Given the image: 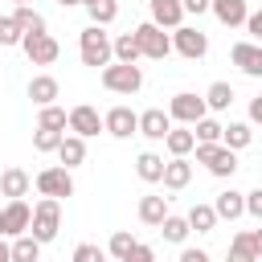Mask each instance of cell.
<instances>
[{"label": "cell", "mask_w": 262, "mask_h": 262, "mask_svg": "<svg viewBox=\"0 0 262 262\" xmlns=\"http://www.w3.org/2000/svg\"><path fill=\"white\" fill-rule=\"evenodd\" d=\"M111 57H115V41L102 33V25H90V29H82V66H111Z\"/></svg>", "instance_id": "1"}, {"label": "cell", "mask_w": 262, "mask_h": 262, "mask_svg": "<svg viewBox=\"0 0 262 262\" xmlns=\"http://www.w3.org/2000/svg\"><path fill=\"white\" fill-rule=\"evenodd\" d=\"M33 237L45 246V242H53L57 237V229H61V201H53V196H41L37 201V209H33Z\"/></svg>", "instance_id": "2"}, {"label": "cell", "mask_w": 262, "mask_h": 262, "mask_svg": "<svg viewBox=\"0 0 262 262\" xmlns=\"http://www.w3.org/2000/svg\"><path fill=\"white\" fill-rule=\"evenodd\" d=\"M196 164H205L213 176H233L237 172V156L225 143H196Z\"/></svg>", "instance_id": "3"}, {"label": "cell", "mask_w": 262, "mask_h": 262, "mask_svg": "<svg viewBox=\"0 0 262 262\" xmlns=\"http://www.w3.org/2000/svg\"><path fill=\"white\" fill-rule=\"evenodd\" d=\"M102 86L115 90V94H135V90L143 86V70H139V66H123V61H115V66L102 70Z\"/></svg>", "instance_id": "4"}, {"label": "cell", "mask_w": 262, "mask_h": 262, "mask_svg": "<svg viewBox=\"0 0 262 262\" xmlns=\"http://www.w3.org/2000/svg\"><path fill=\"white\" fill-rule=\"evenodd\" d=\"M135 41H139V53H143V57H156V61H164V57L172 53V41H168V33H164L160 25H151V20H143V25L135 29Z\"/></svg>", "instance_id": "5"}, {"label": "cell", "mask_w": 262, "mask_h": 262, "mask_svg": "<svg viewBox=\"0 0 262 262\" xmlns=\"http://www.w3.org/2000/svg\"><path fill=\"white\" fill-rule=\"evenodd\" d=\"M20 49L29 53V61H33V66H53V61H57V53H61V45H57L49 33H25Z\"/></svg>", "instance_id": "6"}, {"label": "cell", "mask_w": 262, "mask_h": 262, "mask_svg": "<svg viewBox=\"0 0 262 262\" xmlns=\"http://www.w3.org/2000/svg\"><path fill=\"white\" fill-rule=\"evenodd\" d=\"M37 188H41V196L61 201V196H74V176H70V168H45V172H37Z\"/></svg>", "instance_id": "7"}, {"label": "cell", "mask_w": 262, "mask_h": 262, "mask_svg": "<svg viewBox=\"0 0 262 262\" xmlns=\"http://www.w3.org/2000/svg\"><path fill=\"white\" fill-rule=\"evenodd\" d=\"M205 111H209V102L196 98V94H172V102H168V115L180 119V123H192V127L205 119Z\"/></svg>", "instance_id": "8"}, {"label": "cell", "mask_w": 262, "mask_h": 262, "mask_svg": "<svg viewBox=\"0 0 262 262\" xmlns=\"http://www.w3.org/2000/svg\"><path fill=\"white\" fill-rule=\"evenodd\" d=\"M172 49H176V53H184L188 61H196V57H205V53H209V37H205L201 29H176Z\"/></svg>", "instance_id": "9"}, {"label": "cell", "mask_w": 262, "mask_h": 262, "mask_svg": "<svg viewBox=\"0 0 262 262\" xmlns=\"http://www.w3.org/2000/svg\"><path fill=\"white\" fill-rule=\"evenodd\" d=\"M102 123H106V131H111L115 139H127V135L139 131V115H135L131 106H111V111L102 115Z\"/></svg>", "instance_id": "10"}, {"label": "cell", "mask_w": 262, "mask_h": 262, "mask_svg": "<svg viewBox=\"0 0 262 262\" xmlns=\"http://www.w3.org/2000/svg\"><path fill=\"white\" fill-rule=\"evenodd\" d=\"M229 57H233V66H237L242 74L262 78V45H254V41H237V45L229 49Z\"/></svg>", "instance_id": "11"}, {"label": "cell", "mask_w": 262, "mask_h": 262, "mask_svg": "<svg viewBox=\"0 0 262 262\" xmlns=\"http://www.w3.org/2000/svg\"><path fill=\"white\" fill-rule=\"evenodd\" d=\"M70 131L74 135H98V131H106V123H102V115L94 111V106H74L70 111Z\"/></svg>", "instance_id": "12"}, {"label": "cell", "mask_w": 262, "mask_h": 262, "mask_svg": "<svg viewBox=\"0 0 262 262\" xmlns=\"http://www.w3.org/2000/svg\"><path fill=\"white\" fill-rule=\"evenodd\" d=\"M168 131H172V115H168V111L151 106V111L139 115V135H147V139H168Z\"/></svg>", "instance_id": "13"}, {"label": "cell", "mask_w": 262, "mask_h": 262, "mask_svg": "<svg viewBox=\"0 0 262 262\" xmlns=\"http://www.w3.org/2000/svg\"><path fill=\"white\" fill-rule=\"evenodd\" d=\"M147 8H151V25L180 29V16H184V4L180 0H147Z\"/></svg>", "instance_id": "14"}, {"label": "cell", "mask_w": 262, "mask_h": 262, "mask_svg": "<svg viewBox=\"0 0 262 262\" xmlns=\"http://www.w3.org/2000/svg\"><path fill=\"white\" fill-rule=\"evenodd\" d=\"M25 192H29V172H25V168H4V172H0V196L20 201Z\"/></svg>", "instance_id": "15"}, {"label": "cell", "mask_w": 262, "mask_h": 262, "mask_svg": "<svg viewBox=\"0 0 262 262\" xmlns=\"http://www.w3.org/2000/svg\"><path fill=\"white\" fill-rule=\"evenodd\" d=\"M139 221H143V225H164V221H168V196L147 192V196L139 201Z\"/></svg>", "instance_id": "16"}, {"label": "cell", "mask_w": 262, "mask_h": 262, "mask_svg": "<svg viewBox=\"0 0 262 262\" xmlns=\"http://www.w3.org/2000/svg\"><path fill=\"white\" fill-rule=\"evenodd\" d=\"M4 221H8V233L20 237V233L33 225V209H29L25 201H8V205H4Z\"/></svg>", "instance_id": "17"}, {"label": "cell", "mask_w": 262, "mask_h": 262, "mask_svg": "<svg viewBox=\"0 0 262 262\" xmlns=\"http://www.w3.org/2000/svg\"><path fill=\"white\" fill-rule=\"evenodd\" d=\"M213 16L233 29V25H246L250 12H246V0H213Z\"/></svg>", "instance_id": "18"}, {"label": "cell", "mask_w": 262, "mask_h": 262, "mask_svg": "<svg viewBox=\"0 0 262 262\" xmlns=\"http://www.w3.org/2000/svg\"><path fill=\"white\" fill-rule=\"evenodd\" d=\"M29 98H33L37 106H53V98H57V78L37 74V78L29 82Z\"/></svg>", "instance_id": "19"}, {"label": "cell", "mask_w": 262, "mask_h": 262, "mask_svg": "<svg viewBox=\"0 0 262 262\" xmlns=\"http://www.w3.org/2000/svg\"><path fill=\"white\" fill-rule=\"evenodd\" d=\"M213 209H217V217L233 221V217H242V213H246V192H233V188H225V192L213 201Z\"/></svg>", "instance_id": "20"}, {"label": "cell", "mask_w": 262, "mask_h": 262, "mask_svg": "<svg viewBox=\"0 0 262 262\" xmlns=\"http://www.w3.org/2000/svg\"><path fill=\"white\" fill-rule=\"evenodd\" d=\"M57 156H61L66 168H78V164L86 160V139H82V135H66L61 147H57Z\"/></svg>", "instance_id": "21"}, {"label": "cell", "mask_w": 262, "mask_h": 262, "mask_svg": "<svg viewBox=\"0 0 262 262\" xmlns=\"http://www.w3.org/2000/svg\"><path fill=\"white\" fill-rule=\"evenodd\" d=\"M192 180V164L188 160H168L164 164V188H184Z\"/></svg>", "instance_id": "22"}, {"label": "cell", "mask_w": 262, "mask_h": 262, "mask_svg": "<svg viewBox=\"0 0 262 262\" xmlns=\"http://www.w3.org/2000/svg\"><path fill=\"white\" fill-rule=\"evenodd\" d=\"M188 225H192L196 233H213V225H217V209H213V205H192V209H188Z\"/></svg>", "instance_id": "23"}, {"label": "cell", "mask_w": 262, "mask_h": 262, "mask_svg": "<svg viewBox=\"0 0 262 262\" xmlns=\"http://www.w3.org/2000/svg\"><path fill=\"white\" fill-rule=\"evenodd\" d=\"M37 258H41V242L33 233H20L12 242V262H37Z\"/></svg>", "instance_id": "24"}, {"label": "cell", "mask_w": 262, "mask_h": 262, "mask_svg": "<svg viewBox=\"0 0 262 262\" xmlns=\"http://www.w3.org/2000/svg\"><path fill=\"white\" fill-rule=\"evenodd\" d=\"M115 57L123 61V66H135L143 53H139V41H135V33H123V37H115Z\"/></svg>", "instance_id": "25"}, {"label": "cell", "mask_w": 262, "mask_h": 262, "mask_svg": "<svg viewBox=\"0 0 262 262\" xmlns=\"http://www.w3.org/2000/svg\"><path fill=\"white\" fill-rule=\"evenodd\" d=\"M164 143H168L172 160H184V156L196 147V135H192V131H168V139H164Z\"/></svg>", "instance_id": "26"}, {"label": "cell", "mask_w": 262, "mask_h": 262, "mask_svg": "<svg viewBox=\"0 0 262 262\" xmlns=\"http://www.w3.org/2000/svg\"><path fill=\"white\" fill-rule=\"evenodd\" d=\"M135 172H139L143 180H164V160H160L156 151H143V156L135 160Z\"/></svg>", "instance_id": "27"}, {"label": "cell", "mask_w": 262, "mask_h": 262, "mask_svg": "<svg viewBox=\"0 0 262 262\" xmlns=\"http://www.w3.org/2000/svg\"><path fill=\"white\" fill-rule=\"evenodd\" d=\"M86 12H90L94 25H111V20L119 16V4H115V0H86Z\"/></svg>", "instance_id": "28"}, {"label": "cell", "mask_w": 262, "mask_h": 262, "mask_svg": "<svg viewBox=\"0 0 262 262\" xmlns=\"http://www.w3.org/2000/svg\"><path fill=\"white\" fill-rule=\"evenodd\" d=\"M229 262H258V250H254L250 233H237V237L229 242Z\"/></svg>", "instance_id": "29"}, {"label": "cell", "mask_w": 262, "mask_h": 262, "mask_svg": "<svg viewBox=\"0 0 262 262\" xmlns=\"http://www.w3.org/2000/svg\"><path fill=\"white\" fill-rule=\"evenodd\" d=\"M12 20H16L25 33H45V16H41V12H33L29 4H20V8L12 12Z\"/></svg>", "instance_id": "30"}, {"label": "cell", "mask_w": 262, "mask_h": 262, "mask_svg": "<svg viewBox=\"0 0 262 262\" xmlns=\"http://www.w3.org/2000/svg\"><path fill=\"white\" fill-rule=\"evenodd\" d=\"M205 102H209V111H225V106L233 102V86H229V82H213L209 94H205Z\"/></svg>", "instance_id": "31"}, {"label": "cell", "mask_w": 262, "mask_h": 262, "mask_svg": "<svg viewBox=\"0 0 262 262\" xmlns=\"http://www.w3.org/2000/svg\"><path fill=\"white\" fill-rule=\"evenodd\" d=\"M221 143H225L229 151H237V147H246V143H250V127H246V123H229V127L221 131Z\"/></svg>", "instance_id": "32"}, {"label": "cell", "mask_w": 262, "mask_h": 262, "mask_svg": "<svg viewBox=\"0 0 262 262\" xmlns=\"http://www.w3.org/2000/svg\"><path fill=\"white\" fill-rule=\"evenodd\" d=\"M221 131H225V127H221L217 119H209V115H205V119L196 123V131H192V135H196V143H221Z\"/></svg>", "instance_id": "33"}, {"label": "cell", "mask_w": 262, "mask_h": 262, "mask_svg": "<svg viewBox=\"0 0 262 262\" xmlns=\"http://www.w3.org/2000/svg\"><path fill=\"white\" fill-rule=\"evenodd\" d=\"M135 246H139V242H135V237H131V233H127V229H119V233H111V254H115V258H119V262H127V258H131V250H135Z\"/></svg>", "instance_id": "34"}, {"label": "cell", "mask_w": 262, "mask_h": 262, "mask_svg": "<svg viewBox=\"0 0 262 262\" xmlns=\"http://www.w3.org/2000/svg\"><path fill=\"white\" fill-rule=\"evenodd\" d=\"M41 127L45 131H61V127H70V115L61 106H41Z\"/></svg>", "instance_id": "35"}, {"label": "cell", "mask_w": 262, "mask_h": 262, "mask_svg": "<svg viewBox=\"0 0 262 262\" xmlns=\"http://www.w3.org/2000/svg\"><path fill=\"white\" fill-rule=\"evenodd\" d=\"M160 229H164V237H168V242H184L192 225H188V217H172V213H168V221H164Z\"/></svg>", "instance_id": "36"}, {"label": "cell", "mask_w": 262, "mask_h": 262, "mask_svg": "<svg viewBox=\"0 0 262 262\" xmlns=\"http://www.w3.org/2000/svg\"><path fill=\"white\" fill-rule=\"evenodd\" d=\"M61 139H66L61 131H45V127H37L33 147H37V151H57V147H61Z\"/></svg>", "instance_id": "37"}, {"label": "cell", "mask_w": 262, "mask_h": 262, "mask_svg": "<svg viewBox=\"0 0 262 262\" xmlns=\"http://www.w3.org/2000/svg\"><path fill=\"white\" fill-rule=\"evenodd\" d=\"M20 41H25V29L12 16H0V45H20Z\"/></svg>", "instance_id": "38"}, {"label": "cell", "mask_w": 262, "mask_h": 262, "mask_svg": "<svg viewBox=\"0 0 262 262\" xmlns=\"http://www.w3.org/2000/svg\"><path fill=\"white\" fill-rule=\"evenodd\" d=\"M74 262H106V254H102V246H90V242H82V246L74 250Z\"/></svg>", "instance_id": "39"}, {"label": "cell", "mask_w": 262, "mask_h": 262, "mask_svg": "<svg viewBox=\"0 0 262 262\" xmlns=\"http://www.w3.org/2000/svg\"><path fill=\"white\" fill-rule=\"evenodd\" d=\"M246 213L262 221V188H254V192H246Z\"/></svg>", "instance_id": "40"}, {"label": "cell", "mask_w": 262, "mask_h": 262, "mask_svg": "<svg viewBox=\"0 0 262 262\" xmlns=\"http://www.w3.org/2000/svg\"><path fill=\"white\" fill-rule=\"evenodd\" d=\"M127 262H156V250H151V246H143V242H139V246H135V250H131V258H127Z\"/></svg>", "instance_id": "41"}, {"label": "cell", "mask_w": 262, "mask_h": 262, "mask_svg": "<svg viewBox=\"0 0 262 262\" xmlns=\"http://www.w3.org/2000/svg\"><path fill=\"white\" fill-rule=\"evenodd\" d=\"M180 4H184V12H196V16L213 8V0H180Z\"/></svg>", "instance_id": "42"}, {"label": "cell", "mask_w": 262, "mask_h": 262, "mask_svg": "<svg viewBox=\"0 0 262 262\" xmlns=\"http://www.w3.org/2000/svg\"><path fill=\"white\" fill-rule=\"evenodd\" d=\"M246 29H250V33H254V37H258V41H262V8H258V12H250V16H246Z\"/></svg>", "instance_id": "43"}, {"label": "cell", "mask_w": 262, "mask_h": 262, "mask_svg": "<svg viewBox=\"0 0 262 262\" xmlns=\"http://www.w3.org/2000/svg\"><path fill=\"white\" fill-rule=\"evenodd\" d=\"M180 262H209V254H205V250H184Z\"/></svg>", "instance_id": "44"}, {"label": "cell", "mask_w": 262, "mask_h": 262, "mask_svg": "<svg viewBox=\"0 0 262 262\" xmlns=\"http://www.w3.org/2000/svg\"><path fill=\"white\" fill-rule=\"evenodd\" d=\"M250 119L262 123V98H250Z\"/></svg>", "instance_id": "45"}, {"label": "cell", "mask_w": 262, "mask_h": 262, "mask_svg": "<svg viewBox=\"0 0 262 262\" xmlns=\"http://www.w3.org/2000/svg\"><path fill=\"white\" fill-rule=\"evenodd\" d=\"M0 262H12V246H8L4 237H0Z\"/></svg>", "instance_id": "46"}, {"label": "cell", "mask_w": 262, "mask_h": 262, "mask_svg": "<svg viewBox=\"0 0 262 262\" xmlns=\"http://www.w3.org/2000/svg\"><path fill=\"white\" fill-rule=\"evenodd\" d=\"M250 242H254V250H258V258H262V229H254V233H250Z\"/></svg>", "instance_id": "47"}, {"label": "cell", "mask_w": 262, "mask_h": 262, "mask_svg": "<svg viewBox=\"0 0 262 262\" xmlns=\"http://www.w3.org/2000/svg\"><path fill=\"white\" fill-rule=\"evenodd\" d=\"M0 237H8V221H4V209H0Z\"/></svg>", "instance_id": "48"}, {"label": "cell", "mask_w": 262, "mask_h": 262, "mask_svg": "<svg viewBox=\"0 0 262 262\" xmlns=\"http://www.w3.org/2000/svg\"><path fill=\"white\" fill-rule=\"evenodd\" d=\"M57 4H61V8H70V4H82V0H57Z\"/></svg>", "instance_id": "49"}, {"label": "cell", "mask_w": 262, "mask_h": 262, "mask_svg": "<svg viewBox=\"0 0 262 262\" xmlns=\"http://www.w3.org/2000/svg\"><path fill=\"white\" fill-rule=\"evenodd\" d=\"M16 4H25V0H16Z\"/></svg>", "instance_id": "50"}]
</instances>
